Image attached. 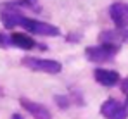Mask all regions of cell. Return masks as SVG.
<instances>
[{
  "mask_svg": "<svg viewBox=\"0 0 128 119\" xmlns=\"http://www.w3.org/2000/svg\"><path fill=\"white\" fill-rule=\"evenodd\" d=\"M24 67H30L31 71L47 73V74H59L62 71V64L52 59H38V57H24L21 60Z\"/></svg>",
  "mask_w": 128,
  "mask_h": 119,
  "instance_id": "obj_3",
  "label": "cell"
},
{
  "mask_svg": "<svg viewBox=\"0 0 128 119\" xmlns=\"http://www.w3.org/2000/svg\"><path fill=\"white\" fill-rule=\"evenodd\" d=\"M21 28H24L26 31L33 33V35H42V36H59L61 35V31H59L57 26L43 22V21L31 19V17H26V19L22 21Z\"/></svg>",
  "mask_w": 128,
  "mask_h": 119,
  "instance_id": "obj_4",
  "label": "cell"
},
{
  "mask_svg": "<svg viewBox=\"0 0 128 119\" xmlns=\"http://www.w3.org/2000/svg\"><path fill=\"white\" fill-rule=\"evenodd\" d=\"M109 17L112 19L116 29L128 28V3L123 0H116L109 5Z\"/></svg>",
  "mask_w": 128,
  "mask_h": 119,
  "instance_id": "obj_5",
  "label": "cell"
},
{
  "mask_svg": "<svg viewBox=\"0 0 128 119\" xmlns=\"http://www.w3.org/2000/svg\"><path fill=\"white\" fill-rule=\"evenodd\" d=\"M24 19H26V16L22 14L21 7L16 2H2L0 3V21L4 22V26L7 29L21 28Z\"/></svg>",
  "mask_w": 128,
  "mask_h": 119,
  "instance_id": "obj_1",
  "label": "cell"
},
{
  "mask_svg": "<svg viewBox=\"0 0 128 119\" xmlns=\"http://www.w3.org/2000/svg\"><path fill=\"white\" fill-rule=\"evenodd\" d=\"M19 104H21V107L24 111H28V112L33 116V119H52L50 111H48L43 104H38V102H35V100L26 99V97H21V99H19Z\"/></svg>",
  "mask_w": 128,
  "mask_h": 119,
  "instance_id": "obj_7",
  "label": "cell"
},
{
  "mask_svg": "<svg viewBox=\"0 0 128 119\" xmlns=\"http://www.w3.org/2000/svg\"><path fill=\"white\" fill-rule=\"evenodd\" d=\"M0 47H2V48H7V47H9V38H7L2 31H0Z\"/></svg>",
  "mask_w": 128,
  "mask_h": 119,
  "instance_id": "obj_11",
  "label": "cell"
},
{
  "mask_svg": "<svg viewBox=\"0 0 128 119\" xmlns=\"http://www.w3.org/2000/svg\"><path fill=\"white\" fill-rule=\"evenodd\" d=\"M120 52L118 45H111V43H100V45H94V47H86L85 55L90 62H109L112 57Z\"/></svg>",
  "mask_w": 128,
  "mask_h": 119,
  "instance_id": "obj_2",
  "label": "cell"
},
{
  "mask_svg": "<svg viewBox=\"0 0 128 119\" xmlns=\"http://www.w3.org/2000/svg\"><path fill=\"white\" fill-rule=\"evenodd\" d=\"M12 119H24L21 114H12Z\"/></svg>",
  "mask_w": 128,
  "mask_h": 119,
  "instance_id": "obj_14",
  "label": "cell"
},
{
  "mask_svg": "<svg viewBox=\"0 0 128 119\" xmlns=\"http://www.w3.org/2000/svg\"><path fill=\"white\" fill-rule=\"evenodd\" d=\"M56 104H57L61 109H68V107L71 105V100L68 99V97H64V95H56Z\"/></svg>",
  "mask_w": 128,
  "mask_h": 119,
  "instance_id": "obj_10",
  "label": "cell"
},
{
  "mask_svg": "<svg viewBox=\"0 0 128 119\" xmlns=\"http://www.w3.org/2000/svg\"><path fill=\"white\" fill-rule=\"evenodd\" d=\"M9 45L18 47V48H22V50H31V48H35L38 43L31 38L30 35H26V33H16V31H14V33L9 36Z\"/></svg>",
  "mask_w": 128,
  "mask_h": 119,
  "instance_id": "obj_9",
  "label": "cell"
},
{
  "mask_svg": "<svg viewBox=\"0 0 128 119\" xmlns=\"http://www.w3.org/2000/svg\"><path fill=\"white\" fill-rule=\"evenodd\" d=\"M100 114L106 119H126L128 118V105L118 102L114 99H107L100 105Z\"/></svg>",
  "mask_w": 128,
  "mask_h": 119,
  "instance_id": "obj_6",
  "label": "cell"
},
{
  "mask_svg": "<svg viewBox=\"0 0 128 119\" xmlns=\"http://www.w3.org/2000/svg\"><path fill=\"white\" fill-rule=\"evenodd\" d=\"M121 90H123V93L126 95V100H128V78L123 79V83H121Z\"/></svg>",
  "mask_w": 128,
  "mask_h": 119,
  "instance_id": "obj_12",
  "label": "cell"
},
{
  "mask_svg": "<svg viewBox=\"0 0 128 119\" xmlns=\"http://www.w3.org/2000/svg\"><path fill=\"white\" fill-rule=\"evenodd\" d=\"M94 78H95V81H97L99 85L109 88V86H114V85L120 81V74H118L116 71H112V69L97 67V69L94 71Z\"/></svg>",
  "mask_w": 128,
  "mask_h": 119,
  "instance_id": "obj_8",
  "label": "cell"
},
{
  "mask_svg": "<svg viewBox=\"0 0 128 119\" xmlns=\"http://www.w3.org/2000/svg\"><path fill=\"white\" fill-rule=\"evenodd\" d=\"M123 40H125V41H128V28H125V29H123Z\"/></svg>",
  "mask_w": 128,
  "mask_h": 119,
  "instance_id": "obj_13",
  "label": "cell"
}]
</instances>
